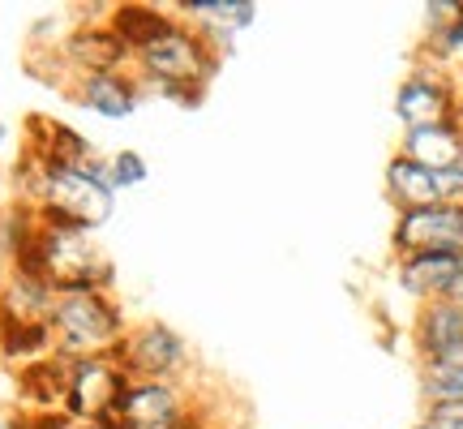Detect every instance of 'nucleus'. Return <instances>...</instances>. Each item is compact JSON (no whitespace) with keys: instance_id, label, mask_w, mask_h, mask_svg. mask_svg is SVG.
<instances>
[{"instance_id":"f257e3e1","label":"nucleus","mask_w":463,"mask_h":429,"mask_svg":"<svg viewBox=\"0 0 463 429\" xmlns=\"http://www.w3.org/2000/svg\"><path fill=\"white\" fill-rule=\"evenodd\" d=\"M17 202H31L48 224H69L82 232H99L116 214V189L108 185V159L95 164H61L39 150H22L14 164Z\"/></svg>"},{"instance_id":"f03ea898","label":"nucleus","mask_w":463,"mask_h":429,"mask_svg":"<svg viewBox=\"0 0 463 429\" xmlns=\"http://www.w3.org/2000/svg\"><path fill=\"white\" fill-rule=\"evenodd\" d=\"M219 69H223V56L202 39L194 22L176 14L164 22V31L129 56V73L137 78L142 95H159L181 108H198Z\"/></svg>"},{"instance_id":"7ed1b4c3","label":"nucleus","mask_w":463,"mask_h":429,"mask_svg":"<svg viewBox=\"0 0 463 429\" xmlns=\"http://www.w3.org/2000/svg\"><path fill=\"white\" fill-rule=\"evenodd\" d=\"M17 271H34L56 288V292H73V288H103L116 292V266L99 249L95 232L69 228V224H48L39 228L34 249L17 262Z\"/></svg>"},{"instance_id":"20e7f679","label":"nucleus","mask_w":463,"mask_h":429,"mask_svg":"<svg viewBox=\"0 0 463 429\" xmlns=\"http://www.w3.org/2000/svg\"><path fill=\"white\" fill-rule=\"evenodd\" d=\"M48 327L61 357H112L129 335V318L116 292L73 288V292H56Z\"/></svg>"},{"instance_id":"39448f33","label":"nucleus","mask_w":463,"mask_h":429,"mask_svg":"<svg viewBox=\"0 0 463 429\" xmlns=\"http://www.w3.org/2000/svg\"><path fill=\"white\" fill-rule=\"evenodd\" d=\"M120 369L129 378H146V382H184V374L194 369V348L176 327H167L159 318L146 322H133L125 344L112 352Z\"/></svg>"},{"instance_id":"423d86ee","label":"nucleus","mask_w":463,"mask_h":429,"mask_svg":"<svg viewBox=\"0 0 463 429\" xmlns=\"http://www.w3.org/2000/svg\"><path fill=\"white\" fill-rule=\"evenodd\" d=\"M198 408V396L184 382L129 378L116 396V408L103 425L112 429H172Z\"/></svg>"},{"instance_id":"0eeeda50","label":"nucleus","mask_w":463,"mask_h":429,"mask_svg":"<svg viewBox=\"0 0 463 429\" xmlns=\"http://www.w3.org/2000/svg\"><path fill=\"white\" fill-rule=\"evenodd\" d=\"M463 116V86L455 73L416 61V69L395 91V120L403 129H425Z\"/></svg>"},{"instance_id":"6e6552de","label":"nucleus","mask_w":463,"mask_h":429,"mask_svg":"<svg viewBox=\"0 0 463 429\" xmlns=\"http://www.w3.org/2000/svg\"><path fill=\"white\" fill-rule=\"evenodd\" d=\"M125 382H129V374L120 369L116 357H65V399H61V413L73 425L108 421Z\"/></svg>"},{"instance_id":"1a4fd4ad","label":"nucleus","mask_w":463,"mask_h":429,"mask_svg":"<svg viewBox=\"0 0 463 429\" xmlns=\"http://www.w3.org/2000/svg\"><path fill=\"white\" fill-rule=\"evenodd\" d=\"M395 258L425 253V249H463V206L459 202H433L420 211H399L391 224Z\"/></svg>"},{"instance_id":"9d476101","label":"nucleus","mask_w":463,"mask_h":429,"mask_svg":"<svg viewBox=\"0 0 463 429\" xmlns=\"http://www.w3.org/2000/svg\"><path fill=\"white\" fill-rule=\"evenodd\" d=\"M61 61L73 78H86V73H112V69H129V48L120 43V34L103 22H82L69 34H61Z\"/></svg>"},{"instance_id":"9b49d317","label":"nucleus","mask_w":463,"mask_h":429,"mask_svg":"<svg viewBox=\"0 0 463 429\" xmlns=\"http://www.w3.org/2000/svg\"><path fill=\"white\" fill-rule=\"evenodd\" d=\"M463 275V249H425V253H408L395 258V283L416 300H442Z\"/></svg>"},{"instance_id":"f8f14e48","label":"nucleus","mask_w":463,"mask_h":429,"mask_svg":"<svg viewBox=\"0 0 463 429\" xmlns=\"http://www.w3.org/2000/svg\"><path fill=\"white\" fill-rule=\"evenodd\" d=\"M69 100L86 108V112L103 116V120H129L142 108V86L129 69H112V73H86L69 86Z\"/></svg>"},{"instance_id":"ddd939ff","label":"nucleus","mask_w":463,"mask_h":429,"mask_svg":"<svg viewBox=\"0 0 463 429\" xmlns=\"http://www.w3.org/2000/svg\"><path fill=\"white\" fill-rule=\"evenodd\" d=\"M412 348H416V365L442 361V357H459L463 352V305H455L450 297L416 305Z\"/></svg>"},{"instance_id":"4468645a","label":"nucleus","mask_w":463,"mask_h":429,"mask_svg":"<svg viewBox=\"0 0 463 429\" xmlns=\"http://www.w3.org/2000/svg\"><path fill=\"white\" fill-rule=\"evenodd\" d=\"M52 305H56V288L43 275L9 266V275L0 283V322L5 327H39L52 318Z\"/></svg>"},{"instance_id":"2eb2a0df","label":"nucleus","mask_w":463,"mask_h":429,"mask_svg":"<svg viewBox=\"0 0 463 429\" xmlns=\"http://www.w3.org/2000/svg\"><path fill=\"white\" fill-rule=\"evenodd\" d=\"M399 155H408L412 164L430 167V172L455 167L463 159V116L459 120H442V125H425V129H403Z\"/></svg>"},{"instance_id":"dca6fc26","label":"nucleus","mask_w":463,"mask_h":429,"mask_svg":"<svg viewBox=\"0 0 463 429\" xmlns=\"http://www.w3.org/2000/svg\"><path fill=\"white\" fill-rule=\"evenodd\" d=\"M382 189H386V198L391 206L399 211H420V206H433V202H442V189H438V172L430 167L412 164L408 155H391L386 159V172H382Z\"/></svg>"},{"instance_id":"f3484780","label":"nucleus","mask_w":463,"mask_h":429,"mask_svg":"<svg viewBox=\"0 0 463 429\" xmlns=\"http://www.w3.org/2000/svg\"><path fill=\"white\" fill-rule=\"evenodd\" d=\"M17 399L26 404V413H61V399H65V357L56 352L48 361L17 369Z\"/></svg>"},{"instance_id":"a211bd4d","label":"nucleus","mask_w":463,"mask_h":429,"mask_svg":"<svg viewBox=\"0 0 463 429\" xmlns=\"http://www.w3.org/2000/svg\"><path fill=\"white\" fill-rule=\"evenodd\" d=\"M167 9L176 17H184V22H194V26H219L228 34H241L258 22L262 5L258 0H176Z\"/></svg>"},{"instance_id":"6ab92c4d","label":"nucleus","mask_w":463,"mask_h":429,"mask_svg":"<svg viewBox=\"0 0 463 429\" xmlns=\"http://www.w3.org/2000/svg\"><path fill=\"white\" fill-rule=\"evenodd\" d=\"M167 17H172V9H164V5H112L108 9V26L120 34V43L133 56L146 39H155V34L164 31Z\"/></svg>"},{"instance_id":"aec40b11","label":"nucleus","mask_w":463,"mask_h":429,"mask_svg":"<svg viewBox=\"0 0 463 429\" xmlns=\"http://www.w3.org/2000/svg\"><path fill=\"white\" fill-rule=\"evenodd\" d=\"M416 382H420L425 408L463 404V352L459 357H442V361H420L416 365Z\"/></svg>"},{"instance_id":"412c9836","label":"nucleus","mask_w":463,"mask_h":429,"mask_svg":"<svg viewBox=\"0 0 463 429\" xmlns=\"http://www.w3.org/2000/svg\"><path fill=\"white\" fill-rule=\"evenodd\" d=\"M420 61L425 65H438L455 73L463 69V14L455 22H447L442 31H425V48H420Z\"/></svg>"},{"instance_id":"4be33fe9","label":"nucleus","mask_w":463,"mask_h":429,"mask_svg":"<svg viewBox=\"0 0 463 429\" xmlns=\"http://www.w3.org/2000/svg\"><path fill=\"white\" fill-rule=\"evenodd\" d=\"M146 181H150V164L142 150L120 147L108 155V185H112L116 194H120V189H142Z\"/></svg>"},{"instance_id":"5701e85b","label":"nucleus","mask_w":463,"mask_h":429,"mask_svg":"<svg viewBox=\"0 0 463 429\" xmlns=\"http://www.w3.org/2000/svg\"><path fill=\"white\" fill-rule=\"evenodd\" d=\"M420 421H430L433 429H463V404H438V408H425Z\"/></svg>"},{"instance_id":"b1692460","label":"nucleus","mask_w":463,"mask_h":429,"mask_svg":"<svg viewBox=\"0 0 463 429\" xmlns=\"http://www.w3.org/2000/svg\"><path fill=\"white\" fill-rule=\"evenodd\" d=\"M438 189H442V202H459L463 206V159L447 172H438Z\"/></svg>"},{"instance_id":"393cba45","label":"nucleus","mask_w":463,"mask_h":429,"mask_svg":"<svg viewBox=\"0 0 463 429\" xmlns=\"http://www.w3.org/2000/svg\"><path fill=\"white\" fill-rule=\"evenodd\" d=\"M172 429H211V421H206V413H202V404H198V408L184 416L181 425H172Z\"/></svg>"},{"instance_id":"a878e982","label":"nucleus","mask_w":463,"mask_h":429,"mask_svg":"<svg viewBox=\"0 0 463 429\" xmlns=\"http://www.w3.org/2000/svg\"><path fill=\"white\" fill-rule=\"evenodd\" d=\"M450 300H455V305H463V275H459V283L450 288Z\"/></svg>"},{"instance_id":"bb28decb","label":"nucleus","mask_w":463,"mask_h":429,"mask_svg":"<svg viewBox=\"0 0 463 429\" xmlns=\"http://www.w3.org/2000/svg\"><path fill=\"white\" fill-rule=\"evenodd\" d=\"M69 429H112V425H103V421H82V425H69Z\"/></svg>"},{"instance_id":"cd10ccee","label":"nucleus","mask_w":463,"mask_h":429,"mask_svg":"<svg viewBox=\"0 0 463 429\" xmlns=\"http://www.w3.org/2000/svg\"><path fill=\"white\" fill-rule=\"evenodd\" d=\"M5 142H9V125L0 120V150H5Z\"/></svg>"},{"instance_id":"c85d7f7f","label":"nucleus","mask_w":463,"mask_h":429,"mask_svg":"<svg viewBox=\"0 0 463 429\" xmlns=\"http://www.w3.org/2000/svg\"><path fill=\"white\" fill-rule=\"evenodd\" d=\"M408 429H433V425H430V421H416V425H408Z\"/></svg>"},{"instance_id":"c756f323","label":"nucleus","mask_w":463,"mask_h":429,"mask_svg":"<svg viewBox=\"0 0 463 429\" xmlns=\"http://www.w3.org/2000/svg\"><path fill=\"white\" fill-rule=\"evenodd\" d=\"M0 429H14V425H9V416H0Z\"/></svg>"}]
</instances>
